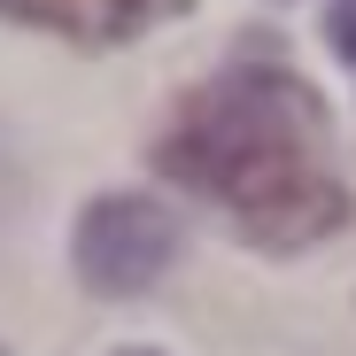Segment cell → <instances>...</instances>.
<instances>
[{"label": "cell", "instance_id": "1", "mask_svg": "<svg viewBox=\"0 0 356 356\" xmlns=\"http://www.w3.org/2000/svg\"><path fill=\"white\" fill-rule=\"evenodd\" d=\"M155 170L209 194L256 248H310L348 217L325 101L286 63H232L155 132Z\"/></svg>", "mask_w": 356, "mask_h": 356}, {"label": "cell", "instance_id": "5", "mask_svg": "<svg viewBox=\"0 0 356 356\" xmlns=\"http://www.w3.org/2000/svg\"><path fill=\"white\" fill-rule=\"evenodd\" d=\"M124 356H155V348H124Z\"/></svg>", "mask_w": 356, "mask_h": 356}, {"label": "cell", "instance_id": "3", "mask_svg": "<svg viewBox=\"0 0 356 356\" xmlns=\"http://www.w3.org/2000/svg\"><path fill=\"white\" fill-rule=\"evenodd\" d=\"M186 0H0L8 24H39V31H63L78 47H116L163 16H178Z\"/></svg>", "mask_w": 356, "mask_h": 356}, {"label": "cell", "instance_id": "2", "mask_svg": "<svg viewBox=\"0 0 356 356\" xmlns=\"http://www.w3.org/2000/svg\"><path fill=\"white\" fill-rule=\"evenodd\" d=\"M178 256V217L155 194H101L78 209V279L93 294H147Z\"/></svg>", "mask_w": 356, "mask_h": 356}, {"label": "cell", "instance_id": "4", "mask_svg": "<svg viewBox=\"0 0 356 356\" xmlns=\"http://www.w3.org/2000/svg\"><path fill=\"white\" fill-rule=\"evenodd\" d=\"M325 39H333V54L356 70V0H333L325 8Z\"/></svg>", "mask_w": 356, "mask_h": 356}]
</instances>
